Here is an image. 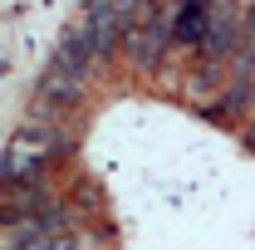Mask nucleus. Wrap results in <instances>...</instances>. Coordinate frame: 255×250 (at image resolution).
Returning <instances> with one entry per match:
<instances>
[{
  "label": "nucleus",
  "instance_id": "obj_1",
  "mask_svg": "<svg viewBox=\"0 0 255 250\" xmlns=\"http://www.w3.org/2000/svg\"><path fill=\"white\" fill-rule=\"evenodd\" d=\"M137 5H142V0H89V10H84V20H79L74 30H79V39L94 49V59H108L128 34H132Z\"/></svg>",
  "mask_w": 255,
  "mask_h": 250
},
{
  "label": "nucleus",
  "instance_id": "obj_2",
  "mask_svg": "<svg viewBox=\"0 0 255 250\" xmlns=\"http://www.w3.org/2000/svg\"><path fill=\"white\" fill-rule=\"evenodd\" d=\"M167 44H172V15H157V10H147V20L132 25V34H128V54L137 69H157Z\"/></svg>",
  "mask_w": 255,
  "mask_h": 250
},
{
  "label": "nucleus",
  "instance_id": "obj_3",
  "mask_svg": "<svg viewBox=\"0 0 255 250\" xmlns=\"http://www.w3.org/2000/svg\"><path fill=\"white\" fill-rule=\"evenodd\" d=\"M211 15H216V0H177V10H172V44L196 54L206 44Z\"/></svg>",
  "mask_w": 255,
  "mask_h": 250
},
{
  "label": "nucleus",
  "instance_id": "obj_4",
  "mask_svg": "<svg viewBox=\"0 0 255 250\" xmlns=\"http://www.w3.org/2000/svg\"><path fill=\"white\" fill-rule=\"evenodd\" d=\"M236 30H241V10H236V5H216L211 30H206V44L196 49V54H201V69H221V64L236 54Z\"/></svg>",
  "mask_w": 255,
  "mask_h": 250
},
{
  "label": "nucleus",
  "instance_id": "obj_5",
  "mask_svg": "<svg viewBox=\"0 0 255 250\" xmlns=\"http://www.w3.org/2000/svg\"><path fill=\"white\" fill-rule=\"evenodd\" d=\"M5 250H79V236L69 226H54L39 236H5Z\"/></svg>",
  "mask_w": 255,
  "mask_h": 250
}]
</instances>
